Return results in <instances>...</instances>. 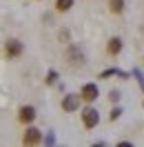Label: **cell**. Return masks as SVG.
Wrapping results in <instances>:
<instances>
[{
  "mask_svg": "<svg viewBox=\"0 0 144 147\" xmlns=\"http://www.w3.org/2000/svg\"><path fill=\"white\" fill-rule=\"evenodd\" d=\"M22 51H25V47H22V42H20L18 38H11V40L5 42V58H7V60H16V58H20Z\"/></svg>",
  "mask_w": 144,
  "mask_h": 147,
  "instance_id": "1",
  "label": "cell"
},
{
  "mask_svg": "<svg viewBox=\"0 0 144 147\" xmlns=\"http://www.w3.org/2000/svg\"><path fill=\"white\" fill-rule=\"evenodd\" d=\"M82 123H84V127H87V129L98 127V123H100L98 109H93V107H84V109H82Z\"/></svg>",
  "mask_w": 144,
  "mask_h": 147,
  "instance_id": "2",
  "label": "cell"
},
{
  "mask_svg": "<svg viewBox=\"0 0 144 147\" xmlns=\"http://www.w3.org/2000/svg\"><path fill=\"white\" fill-rule=\"evenodd\" d=\"M40 140H42V131L36 127H27V131L22 134V143L25 145H38Z\"/></svg>",
  "mask_w": 144,
  "mask_h": 147,
  "instance_id": "3",
  "label": "cell"
},
{
  "mask_svg": "<svg viewBox=\"0 0 144 147\" xmlns=\"http://www.w3.org/2000/svg\"><path fill=\"white\" fill-rule=\"evenodd\" d=\"M80 96H82V100H84V102H93V100H95V98L100 96L98 85H95V83H87L84 87H82Z\"/></svg>",
  "mask_w": 144,
  "mask_h": 147,
  "instance_id": "4",
  "label": "cell"
},
{
  "mask_svg": "<svg viewBox=\"0 0 144 147\" xmlns=\"http://www.w3.org/2000/svg\"><path fill=\"white\" fill-rule=\"evenodd\" d=\"M80 100H82V96H78V94L64 96V98H62V109L64 111H75L78 107H80Z\"/></svg>",
  "mask_w": 144,
  "mask_h": 147,
  "instance_id": "5",
  "label": "cell"
},
{
  "mask_svg": "<svg viewBox=\"0 0 144 147\" xmlns=\"http://www.w3.org/2000/svg\"><path fill=\"white\" fill-rule=\"evenodd\" d=\"M33 118H36V109H33L31 105H25V107H20V111H18V120H20V123L29 125V123H33Z\"/></svg>",
  "mask_w": 144,
  "mask_h": 147,
  "instance_id": "6",
  "label": "cell"
},
{
  "mask_svg": "<svg viewBox=\"0 0 144 147\" xmlns=\"http://www.w3.org/2000/svg\"><path fill=\"white\" fill-rule=\"evenodd\" d=\"M107 51H109L111 56H117L120 51H122V40H120V38H111V40H109Z\"/></svg>",
  "mask_w": 144,
  "mask_h": 147,
  "instance_id": "7",
  "label": "cell"
},
{
  "mask_svg": "<svg viewBox=\"0 0 144 147\" xmlns=\"http://www.w3.org/2000/svg\"><path fill=\"white\" fill-rule=\"evenodd\" d=\"M109 11L111 13H122L124 11V0H109Z\"/></svg>",
  "mask_w": 144,
  "mask_h": 147,
  "instance_id": "8",
  "label": "cell"
},
{
  "mask_svg": "<svg viewBox=\"0 0 144 147\" xmlns=\"http://www.w3.org/2000/svg\"><path fill=\"white\" fill-rule=\"evenodd\" d=\"M73 7V0H55V9L58 11H69Z\"/></svg>",
  "mask_w": 144,
  "mask_h": 147,
  "instance_id": "9",
  "label": "cell"
},
{
  "mask_svg": "<svg viewBox=\"0 0 144 147\" xmlns=\"http://www.w3.org/2000/svg\"><path fill=\"white\" fill-rule=\"evenodd\" d=\"M69 58H71V63H82V51L78 47H71V51H69Z\"/></svg>",
  "mask_w": 144,
  "mask_h": 147,
  "instance_id": "10",
  "label": "cell"
},
{
  "mask_svg": "<svg viewBox=\"0 0 144 147\" xmlns=\"http://www.w3.org/2000/svg\"><path fill=\"white\" fill-rule=\"evenodd\" d=\"M120 114H122V109H120V107H115V109L111 111V116H109V118H111V120H117V118H120Z\"/></svg>",
  "mask_w": 144,
  "mask_h": 147,
  "instance_id": "11",
  "label": "cell"
},
{
  "mask_svg": "<svg viewBox=\"0 0 144 147\" xmlns=\"http://www.w3.org/2000/svg\"><path fill=\"white\" fill-rule=\"evenodd\" d=\"M109 100L117 102V100H120V92H111V94H109Z\"/></svg>",
  "mask_w": 144,
  "mask_h": 147,
  "instance_id": "12",
  "label": "cell"
},
{
  "mask_svg": "<svg viewBox=\"0 0 144 147\" xmlns=\"http://www.w3.org/2000/svg\"><path fill=\"white\" fill-rule=\"evenodd\" d=\"M55 78H58V74H55V71H49V78H47V83H49V85L55 83Z\"/></svg>",
  "mask_w": 144,
  "mask_h": 147,
  "instance_id": "13",
  "label": "cell"
}]
</instances>
